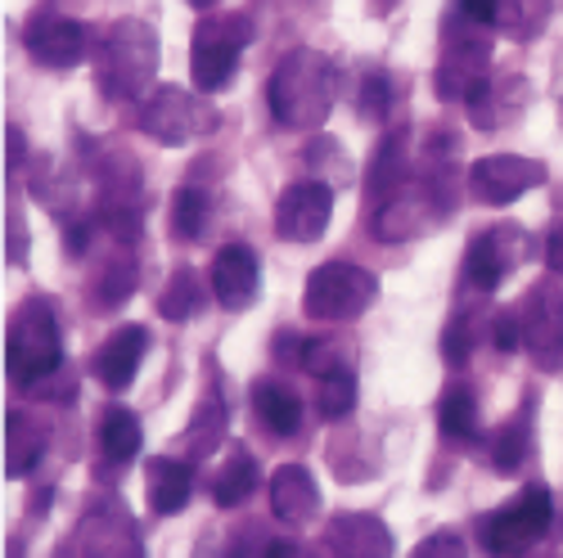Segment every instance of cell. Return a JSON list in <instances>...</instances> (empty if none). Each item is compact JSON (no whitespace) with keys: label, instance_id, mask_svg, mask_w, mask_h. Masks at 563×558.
Returning a JSON list of instances; mask_svg holds the SVG:
<instances>
[{"label":"cell","instance_id":"4fadbf2b","mask_svg":"<svg viewBox=\"0 0 563 558\" xmlns=\"http://www.w3.org/2000/svg\"><path fill=\"white\" fill-rule=\"evenodd\" d=\"M140 131L167 149H180L199 135V104L180 86H158L145 100V109H140Z\"/></svg>","mask_w":563,"mask_h":558},{"label":"cell","instance_id":"d6986e66","mask_svg":"<svg viewBox=\"0 0 563 558\" xmlns=\"http://www.w3.org/2000/svg\"><path fill=\"white\" fill-rule=\"evenodd\" d=\"M45 446H51V424L36 418L32 410H10L5 414V478L23 482L36 464L45 459Z\"/></svg>","mask_w":563,"mask_h":558},{"label":"cell","instance_id":"b9f144b4","mask_svg":"<svg viewBox=\"0 0 563 558\" xmlns=\"http://www.w3.org/2000/svg\"><path fill=\"white\" fill-rule=\"evenodd\" d=\"M190 5H195V10H208V5H217V0H190Z\"/></svg>","mask_w":563,"mask_h":558},{"label":"cell","instance_id":"5bb4252c","mask_svg":"<svg viewBox=\"0 0 563 558\" xmlns=\"http://www.w3.org/2000/svg\"><path fill=\"white\" fill-rule=\"evenodd\" d=\"M150 351V330L145 324H118V330L100 343V351L90 356V375H96L109 392H126L145 365Z\"/></svg>","mask_w":563,"mask_h":558},{"label":"cell","instance_id":"8fae6325","mask_svg":"<svg viewBox=\"0 0 563 558\" xmlns=\"http://www.w3.org/2000/svg\"><path fill=\"white\" fill-rule=\"evenodd\" d=\"M537 185H545V167L523 154H487L468 167V190H474L478 203H492V208L532 194Z\"/></svg>","mask_w":563,"mask_h":558},{"label":"cell","instance_id":"60d3db41","mask_svg":"<svg viewBox=\"0 0 563 558\" xmlns=\"http://www.w3.org/2000/svg\"><path fill=\"white\" fill-rule=\"evenodd\" d=\"M5 158H10V171H19V163H23V131H5Z\"/></svg>","mask_w":563,"mask_h":558},{"label":"cell","instance_id":"8992f818","mask_svg":"<svg viewBox=\"0 0 563 558\" xmlns=\"http://www.w3.org/2000/svg\"><path fill=\"white\" fill-rule=\"evenodd\" d=\"M487 64H492V36L483 32V23H474L464 10H455L446 19V32H442V64H438V96L442 100H464L483 77H487Z\"/></svg>","mask_w":563,"mask_h":558},{"label":"cell","instance_id":"484cf974","mask_svg":"<svg viewBox=\"0 0 563 558\" xmlns=\"http://www.w3.org/2000/svg\"><path fill=\"white\" fill-rule=\"evenodd\" d=\"M438 428L451 442H478V401L468 388H451L438 401Z\"/></svg>","mask_w":563,"mask_h":558},{"label":"cell","instance_id":"d590c367","mask_svg":"<svg viewBox=\"0 0 563 558\" xmlns=\"http://www.w3.org/2000/svg\"><path fill=\"white\" fill-rule=\"evenodd\" d=\"M302 369H307V375H316V379H330L334 369H343V365H339V347H334V343H320V338H307Z\"/></svg>","mask_w":563,"mask_h":558},{"label":"cell","instance_id":"e575fe53","mask_svg":"<svg viewBox=\"0 0 563 558\" xmlns=\"http://www.w3.org/2000/svg\"><path fill=\"white\" fill-rule=\"evenodd\" d=\"M406 558H468V545L455 532H433V536L419 540Z\"/></svg>","mask_w":563,"mask_h":558},{"label":"cell","instance_id":"74e56055","mask_svg":"<svg viewBox=\"0 0 563 558\" xmlns=\"http://www.w3.org/2000/svg\"><path fill=\"white\" fill-rule=\"evenodd\" d=\"M545 266L554 275H563V221H554L550 235H545Z\"/></svg>","mask_w":563,"mask_h":558},{"label":"cell","instance_id":"6da1fadb","mask_svg":"<svg viewBox=\"0 0 563 558\" xmlns=\"http://www.w3.org/2000/svg\"><path fill=\"white\" fill-rule=\"evenodd\" d=\"M158 72V36L140 19H118L104 27L96 45V86L113 104L150 100Z\"/></svg>","mask_w":563,"mask_h":558},{"label":"cell","instance_id":"f546056e","mask_svg":"<svg viewBox=\"0 0 563 558\" xmlns=\"http://www.w3.org/2000/svg\"><path fill=\"white\" fill-rule=\"evenodd\" d=\"M221 437H225V405H221L217 397H208V401L195 410V424L185 428V442H190L195 455H208V450L221 446Z\"/></svg>","mask_w":563,"mask_h":558},{"label":"cell","instance_id":"d4e9b609","mask_svg":"<svg viewBox=\"0 0 563 558\" xmlns=\"http://www.w3.org/2000/svg\"><path fill=\"white\" fill-rule=\"evenodd\" d=\"M203 306H208V289H203V279H199L195 270H176V275L167 279V289L158 293V311H163V320H172V324L203 315Z\"/></svg>","mask_w":563,"mask_h":558},{"label":"cell","instance_id":"52a82bcc","mask_svg":"<svg viewBox=\"0 0 563 558\" xmlns=\"http://www.w3.org/2000/svg\"><path fill=\"white\" fill-rule=\"evenodd\" d=\"M253 41V23L244 14H225V19H203L195 27V86L203 96H217L240 72V55Z\"/></svg>","mask_w":563,"mask_h":558},{"label":"cell","instance_id":"ab89813d","mask_svg":"<svg viewBox=\"0 0 563 558\" xmlns=\"http://www.w3.org/2000/svg\"><path fill=\"white\" fill-rule=\"evenodd\" d=\"M262 558H316V554H311L307 545H298V540H275Z\"/></svg>","mask_w":563,"mask_h":558},{"label":"cell","instance_id":"3957f363","mask_svg":"<svg viewBox=\"0 0 563 558\" xmlns=\"http://www.w3.org/2000/svg\"><path fill=\"white\" fill-rule=\"evenodd\" d=\"M64 365V334H59V320L51 302H23L10 320V334H5V369L14 388H45L55 379V369Z\"/></svg>","mask_w":563,"mask_h":558},{"label":"cell","instance_id":"9c48e42d","mask_svg":"<svg viewBox=\"0 0 563 558\" xmlns=\"http://www.w3.org/2000/svg\"><path fill=\"white\" fill-rule=\"evenodd\" d=\"M519 320H523V347L532 351V365L554 375L563 365V284L559 279H541L537 289H528V298L519 302Z\"/></svg>","mask_w":563,"mask_h":558},{"label":"cell","instance_id":"277c9868","mask_svg":"<svg viewBox=\"0 0 563 558\" xmlns=\"http://www.w3.org/2000/svg\"><path fill=\"white\" fill-rule=\"evenodd\" d=\"M379 298V275H369L352 261H324L311 270L302 311L311 320H356Z\"/></svg>","mask_w":563,"mask_h":558},{"label":"cell","instance_id":"5b68a950","mask_svg":"<svg viewBox=\"0 0 563 558\" xmlns=\"http://www.w3.org/2000/svg\"><path fill=\"white\" fill-rule=\"evenodd\" d=\"M550 518H554V495L550 487L532 482L523 487V495H514L505 509L483 518V545L496 558H519L550 532Z\"/></svg>","mask_w":563,"mask_h":558},{"label":"cell","instance_id":"d6a6232c","mask_svg":"<svg viewBox=\"0 0 563 558\" xmlns=\"http://www.w3.org/2000/svg\"><path fill=\"white\" fill-rule=\"evenodd\" d=\"M388 109H393V81H388V72L374 68V72H365V81H361V118L384 122Z\"/></svg>","mask_w":563,"mask_h":558},{"label":"cell","instance_id":"83f0119b","mask_svg":"<svg viewBox=\"0 0 563 558\" xmlns=\"http://www.w3.org/2000/svg\"><path fill=\"white\" fill-rule=\"evenodd\" d=\"M532 455V428H528V418H505V424L496 428L492 437V464H496V473H519L523 469V459Z\"/></svg>","mask_w":563,"mask_h":558},{"label":"cell","instance_id":"ac0fdd59","mask_svg":"<svg viewBox=\"0 0 563 558\" xmlns=\"http://www.w3.org/2000/svg\"><path fill=\"white\" fill-rule=\"evenodd\" d=\"M271 514L289 527H302L320 514V487H316L311 469H302V464H279L271 473Z\"/></svg>","mask_w":563,"mask_h":558},{"label":"cell","instance_id":"44dd1931","mask_svg":"<svg viewBox=\"0 0 563 558\" xmlns=\"http://www.w3.org/2000/svg\"><path fill=\"white\" fill-rule=\"evenodd\" d=\"M406 163H410V131L397 126L379 140V149H374V163H369V176H365V194L374 203H388L397 190H406Z\"/></svg>","mask_w":563,"mask_h":558},{"label":"cell","instance_id":"9a60e30c","mask_svg":"<svg viewBox=\"0 0 563 558\" xmlns=\"http://www.w3.org/2000/svg\"><path fill=\"white\" fill-rule=\"evenodd\" d=\"M212 293L225 311H249L262 293V266L249 244H225L212 257Z\"/></svg>","mask_w":563,"mask_h":558},{"label":"cell","instance_id":"2e32d148","mask_svg":"<svg viewBox=\"0 0 563 558\" xmlns=\"http://www.w3.org/2000/svg\"><path fill=\"white\" fill-rule=\"evenodd\" d=\"M324 558H393V532L384 527V518L374 514H339L330 523V532L320 536Z\"/></svg>","mask_w":563,"mask_h":558},{"label":"cell","instance_id":"8d00e7d4","mask_svg":"<svg viewBox=\"0 0 563 558\" xmlns=\"http://www.w3.org/2000/svg\"><path fill=\"white\" fill-rule=\"evenodd\" d=\"M90 235H96V221H73L68 235H64V239H68V244H64L68 257H86V253H90Z\"/></svg>","mask_w":563,"mask_h":558},{"label":"cell","instance_id":"7a4b0ae2","mask_svg":"<svg viewBox=\"0 0 563 558\" xmlns=\"http://www.w3.org/2000/svg\"><path fill=\"white\" fill-rule=\"evenodd\" d=\"M266 100L279 126L289 131H316L334 109V64L320 51H289L275 64Z\"/></svg>","mask_w":563,"mask_h":558},{"label":"cell","instance_id":"cb8c5ba5","mask_svg":"<svg viewBox=\"0 0 563 558\" xmlns=\"http://www.w3.org/2000/svg\"><path fill=\"white\" fill-rule=\"evenodd\" d=\"M262 473H257V459L244 450V446H230V455L221 459V469H217V482H212V495L221 509H240L253 491H257Z\"/></svg>","mask_w":563,"mask_h":558},{"label":"cell","instance_id":"30bf717a","mask_svg":"<svg viewBox=\"0 0 563 558\" xmlns=\"http://www.w3.org/2000/svg\"><path fill=\"white\" fill-rule=\"evenodd\" d=\"M330 216H334V185L294 180L275 203V235L289 244H316L330 230Z\"/></svg>","mask_w":563,"mask_h":558},{"label":"cell","instance_id":"836d02e7","mask_svg":"<svg viewBox=\"0 0 563 558\" xmlns=\"http://www.w3.org/2000/svg\"><path fill=\"white\" fill-rule=\"evenodd\" d=\"M492 343L496 351H519L523 347V320H519V306H505L492 315Z\"/></svg>","mask_w":563,"mask_h":558},{"label":"cell","instance_id":"1f68e13d","mask_svg":"<svg viewBox=\"0 0 563 558\" xmlns=\"http://www.w3.org/2000/svg\"><path fill=\"white\" fill-rule=\"evenodd\" d=\"M352 405H356V379H352V369H334L330 379H320V414L330 418H343V414H352Z\"/></svg>","mask_w":563,"mask_h":558},{"label":"cell","instance_id":"f35d334b","mask_svg":"<svg viewBox=\"0 0 563 558\" xmlns=\"http://www.w3.org/2000/svg\"><path fill=\"white\" fill-rule=\"evenodd\" d=\"M302 351H307V338H294V334H279V338H275V360L302 365Z\"/></svg>","mask_w":563,"mask_h":558},{"label":"cell","instance_id":"f1b7e54d","mask_svg":"<svg viewBox=\"0 0 563 558\" xmlns=\"http://www.w3.org/2000/svg\"><path fill=\"white\" fill-rule=\"evenodd\" d=\"M203 230H208V194L199 185H180L172 199V235L180 244H195Z\"/></svg>","mask_w":563,"mask_h":558},{"label":"cell","instance_id":"4316f807","mask_svg":"<svg viewBox=\"0 0 563 558\" xmlns=\"http://www.w3.org/2000/svg\"><path fill=\"white\" fill-rule=\"evenodd\" d=\"M90 293H96V306H104V311H113V306H122L131 293H135V261H131V253L122 248V253H113L109 257V266L90 279Z\"/></svg>","mask_w":563,"mask_h":558},{"label":"cell","instance_id":"4dcf8cb0","mask_svg":"<svg viewBox=\"0 0 563 558\" xmlns=\"http://www.w3.org/2000/svg\"><path fill=\"white\" fill-rule=\"evenodd\" d=\"M474 347H478V320L468 315V311H455L446 320V330H442V356H446V365L460 369L468 356H474Z\"/></svg>","mask_w":563,"mask_h":558},{"label":"cell","instance_id":"ba28073f","mask_svg":"<svg viewBox=\"0 0 563 558\" xmlns=\"http://www.w3.org/2000/svg\"><path fill=\"white\" fill-rule=\"evenodd\" d=\"M523 225L514 221H500V225H487L468 239V253H464V284L474 293H496L509 270L523 261Z\"/></svg>","mask_w":563,"mask_h":558},{"label":"cell","instance_id":"7c38bea8","mask_svg":"<svg viewBox=\"0 0 563 558\" xmlns=\"http://www.w3.org/2000/svg\"><path fill=\"white\" fill-rule=\"evenodd\" d=\"M77 549L81 558H145V540H140L135 523L126 518V509L113 500H100L96 509L81 514Z\"/></svg>","mask_w":563,"mask_h":558},{"label":"cell","instance_id":"e0dca14e","mask_svg":"<svg viewBox=\"0 0 563 558\" xmlns=\"http://www.w3.org/2000/svg\"><path fill=\"white\" fill-rule=\"evenodd\" d=\"M23 45H27V55L45 68H73V64H81L90 36L77 19H51L45 14L23 32Z\"/></svg>","mask_w":563,"mask_h":558},{"label":"cell","instance_id":"ffe728a7","mask_svg":"<svg viewBox=\"0 0 563 558\" xmlns=\"http://www.w3.org/2000/svg\"><path fill=\"white\" fill-rule=\"evenodd\" d=\"M190 495H195V464L172 459V455H154L145 464V500L158 518L180 514L190 504Z\"/></svg>","mask_w":563,"mask_h":558},{"label":"cell","instance_id":"7402d4cb","mask_svg":"<svg viewBox=\"0 0 563 558\" xmlns=\"http://www.w3.org/2000/svg\"><path fill=\"white\" fill-rule=\"evenodd\" d=\"M253 410L275 437H298L302 433V397L275 379L253 383Z\"/></svg>","mask_w":563,"mask_h":558},{"label":"cell","instance_id":"603a6c76","mask_svg":"<svg viewBox=\"0 0 563 558\" xmlns=\"http://www.w3.org/2000/svg\"><path fill=\"white\" fill-rule=\"evenodd\" d=\"M140 442H145V437H140V418L126 405H109L100 414V450L109 459V473L122 478V469L140 455Z\"/></svg>","mask_w":563,"mask_h":558}]
</instances>
